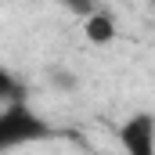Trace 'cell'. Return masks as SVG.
<instances>
[{"instance_id": "1", "label": "cell", "mask_w": 155, "mask_h": 155, "mask_svg": "<svg viewBox=\"0 0 155 155\" xmlns=\"http://www.w3.org/2000/svg\"><path fill=\"white\" fill-rule=\"evenodd\" d=\"M47 137H51V126L29 105H22V101L0 105V152L22 148V144H40Z\"/></svg>"}, {"instance_id": "2", "label": "cell", "mask_w": 155, "mask_h": 155, "mask_svg": "<svg viewBox=\"0 0 155 155\" xmlns=\"http://www.w3.org/2000/svg\"><path fill=\"white\" fill-rule=\"evenodd\" d=\"M119 144L126 155H155V116L134 112L119 126Z\"/></svg>"}, {"instance_id": "3", "label": "cell", "mask_w": 155, "mask_h": 155, "mask_svg": "<svg viewBox=\"0 0 155 155\" xmlns=\"http://www.w3.org/2000/svg\"><path fill=\"white\" fill-rule=\"evenodd\" d=\"M83 33H87V40H90V43L105 47V43H112V40H116V18H112L108 11H87Z\"/></svg>"}, {"instance_id": "4", "label": "cell", "mask_w": 155, "mask_h": 155, "mask_svg": "<svg viewBox=\"0 0 155 155\" xmlns=\"http://www.w3.org/2000/svg\"><path fill=\"white\" fill-rule=\"evenodd\" d=\"M15 101H22V83L11 69L0 65V105H15Z\"/></svg>"}, {"instance_id": "5", "label": "cell", "mask_w": 155, "mask_h": 155, "mask_svg": "<svg viewBox=\"0 0 155 155\" xmlns=\"http://www.w3.org/2000/svg\"><path fill=\"white\" fill-rule=\"evenodd\" d=\"M51 83H61V90H72L76 87V76H69L65 69H51Z\"/></svg>"}]
</instances>
